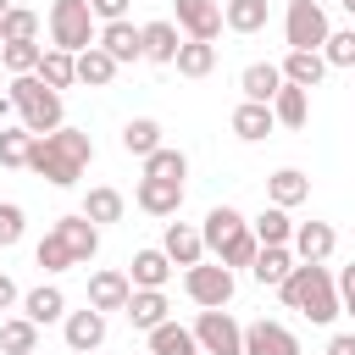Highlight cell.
<instances>
[{
    "label": "cell",
    "instance_id": "obj_18",
    "mask_svg": "<svg viewBox=\"0 0 355 355\" xmlns=\"http://www.w3.org/2000/svg\"><path fill=\"white\" fill-rule=\"evenodd\" d=\"M244 355H300V338L283 327V322H250L244 327Z\"/></svg>",
    "mask_w": 355,
    "mask_h": 355
},
{
    "label": "cell",
    "instance_id": "obj_15",
    "mask_svg": "<svg viewBox=\"0 0 355 355\" xmlns=\"http://www.w3.org/2000/svg\"><path fill=\"white\" fill-rule=\"evenodd\" d=\"M116 67H133V61H144V39H139V28L122 17V22H100V39H94Z\"/></svg>",
    "mask_w": 355,
    "mask_h": 355
},
{
    "label": "cell",
    "instance_id": "obj_28",
    "mask_svg": "<svg viewBox=\"0 0 355 355\" xmlns=\"http://www.w3.org/2000/svg\"><path fill=\"white\" fill-rule=\"evenodd\" d=\"M272 133H277V122H272V105L239 100V111H233V139H244V144H261V139H272Z\"/></svg>",
    "mask_w": 355,
    "mask_h": 355
},
{
    "label": "cell",
    "instance_id": "obj_51",
    "mask_svg": "<svg viewBox=\"0 0 355 355\" xmlns=\"http://www.w3.org/2000/svg\"><path fill=\"white\" fill-rule=\"evenodd\" d=\"M316 6H327V0H316Z\"/></svg>",
    "mask_w": 355,
    "mask_h": 355
},
{
    "label": "cell",
    "instance_id": "obj_46",
    "mask_svg": "<svg viewBox=\"0 0 355 355\" xmlns=\"http://www.w3.org/2000/svg\"><path fill=\"white\" fill-rule=\"evenodd\" d=\"M327 355H355V333H333L327 338Z\"/></svg>",
    "mask_w": 355,
    "mask_h": 355
},
{
    "label": "cell",
    "instance_id": "obj_24",
    "mask_svg": "<svg viewBox=\"0 0 355 355\" xmlns=\"http://www.w3.org/2000/svg\"><path fill=\"white\" fill-rule=\"evenodd\" d=\"M94 227H111V222H122L128 216V194L122 189H111V183H94L89 194H83V205H78Z\"/></svg>",
    "mask_w": 355,
    "mask_h": 355
},
{
    "label": "cell",
    "instance_id": "obj_43",
    "mask_svg": "<svg viewBox=\"0 0 355 355\" xmlns=\"http://www.w3.org/2000/svg\"><path fill=\"white\" fill-rule=\"evenodd\" d=\"M22 233H28V211L17 200H0V250H17Z\"/></svg>",
    "mask_w": 355,
    "mask_h": 355
},
{
    "label": "cell",
    "instance_id": "obj_21",
    "mask_svg": "<svg viewBox=\"0 0 355 355\" xmlns=\"http://www.w3.org/2000/svg\"><path fill=\"white\" fill-rule=\"evenodd\" d=\"M128 283H133V288H166V283H172V261L161 255V244L133 250V261H128Z\"/></svg>",
    "mask_w": 355,
    "mask_h": 355
},
{
    "label": "cell",
    "instance_id": "obj_8",
    "mask_svg": "<svg viewBox=\"0 0 355 355\" xmlns=\"http://www.w3.org/2000/svg\"><path fill=\"white\" fill-rule=\"evenodd\" d=\"M189 333H194L200 355H244V322L233 311H200Z\"/></svg>",
    "mask_w": 355,
    "mask_h": 355
},
{
    "label": "cell",
    "instance_id": "obj_27",
    "mask_svg": "<svg viewBox=\"0 0 355 355\" xmlns=\"http://www.w3.org/2000/svg\"><path fill=\"white\" fill-rule=\"evenodd\" d=\"M239 89H244V100H255V105H272V94L283 89V72H277V61H250V67L239 72Z\"/></svg>",
    "mask_w": 355,
    "mask_h": 355
},
{
    "label": "cell",
    "instance_id": "obj_47",
    "mask_svg": "<svg viewBox=\"0 0 355 355\" xmlns=\"http://www.w3.org/2000/svg\"><path fill=\"white\" fill-rule=\"evenodd\" d=\"M17 300H22V294H17V283H11V277H6V272H0V311H11V305H17Z\"/></svg>",
    "mask_w": 355,
    "mask_h": 355
},
{
    "label": "cell",
    "instance_id": "obj_4",
    "mask_svg": "<svg viewBox=\"0 0 355 355\" xmlns=\"http://www.w3.org/2000/svg\"><path fill=\"white\" fill-rule=\"evenodd\" d=\"M6 100L17 105V122H22L33 139H44V133H55V128L67 122V105H61V94H55V89H44L33 72H28V78H11Z\"/></svg>",
    "mask_w": 355,
    "mask_h": 355
},
{
    "label": "cell",
    "instance_id": "obj_41",
    "mask_svg": "<svg viewBox=\"0 0 355 355\" xmlns=\"http://www.w3.org/2000/svg\"><path fill=\"white\" fill-rule=\"evenodd\" d=\"M28 150H33V133H28L22 122L0 128V166H22V172H28Z\"/></svg>",
    "mask_w": 355,
    "mask_h": 355
},
{
    "label": "cell",
    "instance_id": "obj_3",
    "mask_svg": "<svg viewBox=\"0 0 355 355\" xmlns=\"http://www.w3.org/2000/svg\"><path fill=\"white\" fill-rule=\"evenodd\" d=\"M200 239H205V255H216L227 272H239V266L250 272V261H255V250H261V244H255V233H250V216H244L239 205H227V200L205 211Z\"/></svg>",
    "mask_w": 355,
    "mask_h": 355
},
{
    "label": "cell",
    "instance_id": "obj_11",
    "mask_svg": "<svg viewBox=\"0 0 355 355\" xmlns=\"http://www.w3.org/2000/svg\"><path fill=\"white\" fill-rule=\"evenodd\" d=\"M128 294H133V283H128L122 266H100V272H89V311L111 316V311L128 305Z\"/></svg>",
    "mask_w": 355,
    "mask_h": 355
},
{
    "label": "cell",
    "instance_id": "obj_44",
    "mask_svg": "<svg viewBox=\"0 0 355 355\" xmlns=\"http://www.w3.org/2000/svg\"><path fill=\"white\" fill-rule=\"evenodd\" d=\"M89 11H94V22H122L128 0H89Z\"/></svg>",
    "mask_w": 355,
    "mask_h": 355
},
{
    "label": "cell",
    "instance_id": "obj_6",
    "mask_svg": "<svg viewBox=\"0 0 355 355\" xmlns=\"http://www.w3.org/2000/svg\"><path fill=\"white\" fill-rule=\"evenodd\" d=\"M233 288H239V272H227L222 261H200V266L183 272V294H189L200 311H227Z\"/></svg>",
    "mask_w": 355,
    "mask_h": 355
},
{
    "label": "cell",
    "instance_id": "obj_42",
    "mask_svg": "<svg viewBox=\"0 0 355 355\" xmlns=\"http://www.w3.org/2000/svg\"><path fill=\"white\" fill-rule=\"evenodd\" d=\"M322 61H327V67H344V72H355V22L327 33V44H322Z\"/></svg>",
    "mask_w": 355,
    "mask_h": 355
},
{
    "label": "cell",
    "instance_id": "obj_13",
    "mask_svg": "<svg viewBox=\"0 0 355 355\" xmlns=\"http://www.w3.org/2000/svg\"><path fill=\"white\" fill-rule=\"evenodd\" d=\"M288 250H294V261H311V266H322V261L338 250V233H333V222H294V239H288Z\"/></svg>",
    "mask_w": 355,
    "mask_h": 355
},
{
    "label": "cell",
    "instance_id": "obj_7",
    "mask_svg": "<svg viewBox=\"0 0 355 355\" xmlns=\"http://www.w3.org/2000/svg\"><path fill=\"white\" fill-rule=\"evenodd\" d=\"M327 33H333L327 6H316V0H288V11H283V44H288V50H322Z\"/></svg>",
    "mask_w": 355,
    "mask_h": 355
},
{
    "label": "cell",
    "instance_id": "obj_37",
    "mask_svg": "<svg viewBox=\"0 0 355 355\" xmlns=\"http://www.w3.org/2000/svg\"><path fill=\"white\" fill-rule=\"evenodd\" d=\"M250 233H255V244H288L294 239V222H288V211L261 205V216H250Z\"/></svg>",
    "mask_w": 355,
    "mask_h": 355
},
{
    "label": "cell",
    "instance_id": "obj_1",
    "mask_svg": "<svg viewBox=\"0 0 355 355\" xmlns=\"http://www.w3.org/2000/svg\"><path fill=\"white\" fill-rule=\"evenodd\" d=\"M89 161H94V139L83 128H72V122H61L55 133L33 139V150H28V172L44 178L50 189H72L89 172Z\"/></svg>",
    "mask_w": 355,
    "mask_h": 355
},
{
    "label": "cell",
    "instance_id": "obj_19",
    "mask_svg": "<svg viewBox=\"0 0 355 355\" xmlns=\"http://www.w3.org/2000/svg\"><path fill=\"white\" fill-rule=\"evenodd\" d=\"M139 39H144V61H155V67H172V61H178L183 33H178V22H172V17L144 22V28H139Z\"/></svg>",
    "mask_w": 355,
    "mask_h": 355
},
{
    "label": "cell",
    "instance_id": "obj_34",
    "mask_svg": "<svg viewBox=\"0 0 355 355\" xmlns=\"http://www.w3.org/2000/svg\"><path fill=\"white\" fill-rule=\"evenodd\" d=\"M178 78H211L216 72V44H200V39H183L178 44Z\"/></svg>",
    "mask_w": 355,
    "mask_h": 355
},
{
    "label": "cell",
    "instance_id": "obj_48",
    "mask_svg": "<svg viewBox=\"0 0 355 355\" xmlns=\"http://www.w3.org/2000/svg\"><path fill=\"white\" fill-rule=\"evenodd\" d=\"M338 305H344V316H349V322H355V294H349V300H338Z\"/></svg>",
    "mask_w": 355,
    "mask_h": 355
},
{
    "label": "cell",
    "instance_id": "obj_16",
    "mask_svg": "<svg viewBox=\"0 0 355 355\" xmlns=\"http://www.w3.org/2000/svg\"><path fill=\"white\" fill-rule=\"evenodd\" d=\"M50 227L67 239V250H72V261H78V266H89V261L100 255V227H94L83 211H72V216H55Z\"/></svg>",
    "mask_w": 355,
    "mask_h": 355
},
{
    "label": "cell",
    "instance_id": "obj_36",
    "mask_svg": "<svg viewBox=\"0 0 355 355\" xmlns=\"http://www.w3.org/2000/svg\"><path fill=\"white\" fill-rule=\"evenodd\" d=\"M39 55H44V44H39V39H11V44H0V67H6L11 78L39 72Z\"/></svg>",
    "mask_w": 355,
    "mask_h": 355
},
{
    "label": "cell",
    "instance_id": "obj_39",
    "mask_svg": "<svg viewBox=\"0 0 355 355\" xmlns=\"http://www.w3.org/2000/svg\"><path fill=\"white\" fill-rule=\"evenodd\" d=\"M33 261H39L50 277H55V272H67V266H78V261H72V250H67V239H61L55 227H44V239L33 244Z\"/></svg>",
    "mask_w": 355,
    "mask_h": 355
},
{
    "label": "cell",
    "instance_id": "obj_49",
    "mask_svg": "<svg viewBox=\"0 0 355 355\" xmlns=\"http://www.w3.org/2000/svg\"><path fill=\"white\" fill-rule=\"evenodd\" d=\"M338 6H344V11H349V17H355V0H338Z\"/></svg>",
    "mask_w": 355,
    "mask_h": 355
},
{
    "label": "cell",
    "instance_id": "obj_10",
    "mask_svg": "<svg viewBox=\"0 0 355 355\" xmlns=\"http://www.w3.org/2000/svg\"><path fill=\"white\" fill-rule=\"evenodd\" d=\"M105 333H111V322H105L100 311H89V305L61 316V338H67V349H72V355H94V349L105 344Z\"/></svg>",
    "mask_w": 355,
    "mask_h": 355
},
{
    "label": "cell",
    "instance_id": "obj_53",
    "mask_svg": "<svg viewBox=\"0 0 355 355\" xmlns=\"http://www.w3.org/2000/svg\"><path fill=\"white\" fill-rule=\"evenodd\" d=\"M349 89H355V83H349Z\"/></svg>",
    "mask_w": 355,
    "mask_h": 355
},
{
    "label": "cell",
    "instance_id": "obj_17",
    "mask_svg": "<svg viewBox=\"0 0 355 355\" xmlns=\"http://www.w3.org/2000/svg\"><path fill=\"white\" fill-rule=\"evenodd\" d=\"M122 316H128L139 333H150V327L172 322V300H166V288H133L128 305H122Z\"/></svg>",
    "mask_w": 355,
    "mask_h": 355
},
{
    "label": "cell",
    "instance_id": "obj_14",
    "mask_svg": "<svg viewBox=\"0 0 355 355\" xmlns=\"http://www.w3.org/2000/svg\"><path fill=\"white\" fill-rule=\"evenodd\" d=\"M161 255L172 261V266H200L205 261V239H200V227L194 222H166V233H161Z\"/></svg>",
    "mask_w": 355,
    "mask_h": 355
},
{
    "label": "cell",
    "instance_id": "obj_25",
    "mask_svg": "<svg viewBox=\"0 0 355 355\" xmlns=\"http://www.w3.org/2000/svg\"><path fill=\"white\" fill-rule=\"evenodd\" d=\"M288 272H294V250H288V244H261L255 261H250V277H255L261 288H277Z\"/></svg>",
    "mask_w": 355,
    "mask_h": 355
},
{
    "label": "cell",
    "instance_id": "obj_33",
    "mask_svg": "<svg viewBox=\"0 0 355 355\" xmlns=\"http://www.w3.org/2000/svg\"><path fill=\"white\" fill-rule=\"evenodd\" d=\"M122 150L139 155V161L155 155V150H161V122H155V116H128V122H122Z\"/></svg>",
    "mask_w": 355,
    "mask_h": 355
},
{
    "label": "cell",
    "instance_id": "obj_30",
    "mask_svg": "<svg viewBox=\"0 0 355 355\" xmlns=\"http://www.w3.org/2000/svg\"><path fill=\"white\" fill-rule=\"evenodd\" d=\"M0 355H39V327L17 311V316H0Z\"/></svg>",
    "mask_w": 355,
    "mask_h": 355
},
{
    "label": "cell",
    "instance_id": "obj_26",
    "mask_svg": "<svg viewBox=\"0 0 355 355\" xmlns=\"http://www.w3.org/2000/svg\"><path fill=\"white\" fill-rule=\"evenodd\" d=\"M266 17H272V0H222V28L227 33H261L266 28Z\"/></svg>",
    "mask_w": 355,
    "mask_h": 355
},
{
    "label": "cell",
    "instance_id": "obj_50",
    "mask_svg": "<svg viewBox=\"0 0 355 355\" xmlns=\"http://www.w3.org/2000/svg\"><path fill=\"white\" fill-rule=\"evenodd\" d=\"M11 6H17V0H0V17H6V11H11Z\"/></svg>",
    "mask_w": 355,
    "mask_h": 355
},
{
    "label": "cell",
    "instance_id": "obj_22",
    "mask_svg": "<svg viewBox=\"0 0 355 355\" xmlns=\"http://www.w3.org/2000/svg\"><path fill=\"white\" fill-rule=\"evenodd\" d=\"M17 305H22V316H28L33 327H50V322L67 316V294H61V283H39V288H28Z\"/></svg>",
    "mask_w": 355,
    "mask_h": 355
},
{
    "label": "cell",
    "instance_id": "obj_23",
    "mask_svg": "<svg viewBox=\"0 0 355 355\" xmlns=\"http://www.w3.org/2000/svg\"><path fill=\"white\" fill-rule=\"evenodd\" d=\"M277 72H283V83H294V89H316L322 78H327V61H322V50H288L283 61H277Z\"/></svg>",
    "mask_w": 355,
    "mask_h": 355
},
{
    "label": "cell",
    "instance_id": "obj_9",
    "mask_svg": "<svg viewBox=\"0 0 355 355\" xmlns=\"http://www.w3.org/2000/svg\"><path fill=\"white\" fill-rule=\"evenodd\" d=\"M172 22H178L183 39L211 44V39L222 33V6H216V0H172Z\"/></svg>",
    "mask_w": 355,
    "mask_h": 355
},
{
    "label": "cell",
    "instance_id": "obj_31",
    "mask_svg": "<svg viewBox=\"0 0 355 355\" xmlns=\"http://www.w3.org/2000/svg\"><path fill=\"white\" fill-rule=\"evenodd\" d=\"M144 338H150L144 355H200V344H194V333H189L183 322H161V327H150Z\"/></svg>",
    "mask_w": 355,
    "mask_h": 355
},
{
    "label": "cell",
    "instance_id": "obj_40",
    "mask_svg": "<svg viewBox=\"0 0 355 355\" xmlns=\"http://www.w3.org/2000/svg\"><path fill=\"white\" fill-rule=\"evenodd\" d=\"M39 28H44V17H39V11L11 6V11L0 17V44H11V39H39Z\"/></svg>",
    "mask_w": 355,
    "mask_h": 355
},
{
    "label": "cell",
    "instance_id": "obj_20",
    "mask_svg": "<svg viewBox=\"0 0 355 355\" xmlns=\"http://www.w3.org/2000/svg\"><path fill=\"white\" fill-rule=\"evenodd\" d=\"M305 200H311V178H305L300 166H277V172L266 178V205L294 211V205H305Z\"/></svg>",
    "mask_w": 355,
    "mask_h": 355
},
{
    "label": "cell",
    "instance_id": "obj_5",
    "mask_svg": "<svg viewBox=\"0 0 355 355\" xmlns=\"http://www.w3.org/2000/svg\"><path fill=\"white\" fill-rule=\"evenodd\" d=\"M44 33H50V50L83 55V50L100 39V22H94L89 0H50V11H44Z\"/></svg>",
    "mask_w": 355,
    "mask_h": 355
},
{
    "label": "cell",
    "instance_id": "obj_29",
    "mask_svg": "<svg viewBox=\"0 0 355 355\" xmlns=\"http://www.w3.org/2000/svg\"><path fill=\"white\" fill-rule=\"evenodd\" d=\"M272 122H277V128H305V122H311V94L294 89V83H283V89L272 94Z\"/></svg>",
    "mask_w": 355,
    "mask_h": 355
},
{
    "label": "cell",
    "instance_id": "obj_35",
    "mask_svg": "<svg viewBox=\"0 0 355 355\" xmlns=\"http://www.w3.org/2000/svg\"><path fill=\"white\" fill-rule=\"evenodd\" d=\"M116 72H122V67H116L100 44H89V50L78 55V83H89V89H111V83H116Z\"/></svg>",
    "mask_w": 355,
    "mask_h": 355
},
{
    "label": "cell",
    "instance_id": "obj_2",
    "mask_svg": "<svg viewBox=\"0 0 355 355\" xmlns=\"http://www.w3.org/2000/svg\"><path fill=\"white\" fill-rule=\"evenodd\" d=\"M277 300H283L288 311H300L305 322H316V327H327V322L344 316L338 288H333V272H327V266H311V261H294V272L277 283Z\"/></svg>",
    "mask_w": 355,
    "mask_h": 355
},
{
    "label": "cell",
    "instance_id": "obj_52",
    "mask_svg": "<svg viewBox=\"0 0 355 355\" xmlns=\"http://www.w3.org/2000/svg\"><path fill=\"white\" fill-rule=\"evenodd\" d=\"M94 355H100V349H94Z\"/></svg>",
    "mask_w": 355,
    "mask_h": 355
},
{
    "label": "cell",
    "instance_id": "obj_32",
    "mask_svg": "<svg viewBox=\"0 0 355 355\" xmlns=\"http://www.w3.org/2000/svg\"><path fill=\"white\" fill-rule=\"evenodd\" d=\"M33 78H39L44 89H55V94H61V89H72V83H78V55H67V50H44Z\"/></svg>",
    "mask_w": 355,
    "mask_h": 355
},
{
    "label": "cell",
    "instance_id": "obj_38",
    "mask_svg": "<svg viewBox=\"0 0 355 355\" xmlns=\"http://www.w3.org/2000/svg\"><path fill=\"white\" fill-rule=\"evenodd\" d=\"M144 178H166V183H183V178H189V155H183V150H172V144H161L155 155H144Z\"/></svg>",
    "mask_w": 355,
    "mask_h": 355
},
{
    "label": "cell",
    "instance_id": "obj_12",
    "mask_svg": "<svg viewBox=\"0 0 355 355\" xmlns=\"http://www.w3.org/2000/svg\"><path fill=\"white\" fill-rule=\"evenodd\" d=\"M133 205H139L144 216H178V211H183V183L139 178V183H133Z\"/></svg>",
    "mask_w": 355,
    "mask_h": 355
},
{
    "label": "cell",
    "instance_id": "obj_45",
    "mask_svg": "<svg viewBox=\"0 0 355 355\" xmlns=\"http://www.w3.org/2000/svg\"><path fill=\"white\" fill-rule=\"evenodd\" d=\"M333 288H338V300H349V294H355V261L333 272Z\"/></svg>",
    "mask_w": 355,
    "mask_h": 355
}]
</instances>
